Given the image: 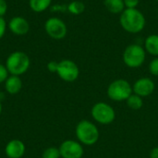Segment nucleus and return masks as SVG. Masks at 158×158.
Listing matches in <instances>:
<instances>
[{"mask_svg":"<svg viewBox=\"0 0 158 158\" xmlns=\"http://www.w3.org/2000/svg\"><path fill=\"white\" fill-rule=\"evenodd\" d=\"M156 1H157V2H158V0H156Z\"/></svg>","mask_w":158,"mask_h":158,"instance_id":"29","label":"nucleus"},{"mask_svg":"<svg viewBox=\"0 0 158 158\" xmlns=\"http://www.w3.org/2000/svg\"><path fill=\"white\" fill-rule=\"evenodd\" d=\"M25 151L26 146L24 143L18 139L9 141L5 147V154L7 158H22Z\"/></svg>","mask_w":158,"mask_h":158,"instance_id":"12","label":"nucleus"},{"mask_svg":"<svg viewBox=\"0 0 158 158\" xmlns=\"http://www.w3.org/2000/svg\"><path fill=\"white\" fill-rule=\"evenodd\" d=\"M61 158H81L84 155L83 146L74 140H66L58 147Z\"/></svg>","mask_w":158,"mask_h":158,"instance_id":"9","label":"nucleus"},{"mask_svg":"<svg viewBox=\"0 0 158 158\" xmlns=\"http://www.w3.org/2000/svg\"><path fill=\"white\" fill-rule=\"evenodd\" d=\"M8 29L9 31L18 36H21V35H25L29 32L30 31V24L29 21L20 16H16L13 17L9 22H8Z\"/></svg>","mask_w":158,"mask_h":158,"instance_id":"11","label":"nucleus"},{"mask_svg":"<svg viewBox=\"0 0 158 158\" xmlns=\"http://www.w3.org/2000/svg\"><path fill=\"white\" fill-rule=\"evenodd\" d=\"M146 52L143 46L138 44H129L123 52V62L131 69L140 68L145 61Z\"/></svg>","mask_w":158,"mask_h":158,"instance_id":"4","label":"nucleus"},{"mask_svg":"<svg viewBox=\"0 0 158 158\" xmlns=\"http://www.w3.org/2000/svg\"><path fill=\"white\" fill-rule=\"evenodd\" d=\"M107 96L115 101H126L132 94V86L124 79H118L113 81L107 87Z\"/></svg>","mask_w":158,"mask_h":158,"instance_id":"5","label":"nucleus"},{"mask_svg":"<svg viewBox=\"0 0 158 158\" xmlns=\"http://www.w3.org/2000/svg\"><path fill=\"white\" fill-rule=\"evenodd\" d=\"M144 49L146 53L158 56V34H151L145 39Z\"/></svg>","mask_w":158,"mask_h":158,"instance_id":"14","label":"nucleus"},{"mask_svg":"<svg viewBox=\"0 0 158 158\" xmlns=\"http://www.w3.org/2000/svg\"><path fill=\"white\" fill-rule=\"evenodd\" d=\"M2 109H3V107H2V103L0 102V115H1V113H2Z\"/></svg>","mask_w":158,"mask_h":158,"instance_id":"28","label":"nucleus"},{"mask_svg":"<svg viewBox=\"0 0 158 158\" xmlns=\"http://www.w3.org/2000/svg\"><path fill=\"white\" fill-rule=\"evenodd\" d=\"M7 11V3L6 0H0V17H4Z\"/></svg>","mask_w":158,"mask_h":158,"instance_id":"25","label":"nucleus"},{"mask_svg":"<svg viewBox=\"0 0 158 158\" xmlns=\"http://www.w3.org/2000/svg\"><path fill=\"white\" fill-rule=\"evenodd\" d=\"M52 0H29V5L33 12L41 13L50 7Z\"/></svg>","mask_w":158,"mask_h":158,"instance_id":"16","label":"nucleus"},{"mask_svg":"<svg viewBox=\"0 0 158 158\" xmlns=\"http://www.w3.org/2000/svg\"><path fill=\"white\" fill-rule=\"evenodd\" d=\"M4 84L6 92L11 95L19 94L22 88V81L19 76L9 75L6 81L4 82Z\"/></svg>","mask_w":158,"mask_h":158,"instance_id":"13","label":"nucleus"},{"mask_svg":"<svg viewBox=\"0 0 158 158\" xmlns=\"http://www.w3.org/2000/svg\"><path fill=\"white\" fill-rule=\"evenodd\" d=\"M104 6L112 14H121L126 8L123 0H104Z\"/></svg>","mask_w":158,"mask_h":158,"instance_id":"15","label":"nucleus"},{"mask_svg":"<svg viewBox=\"0 0 158 158\" xmlns=\"http://www.w3.org/2000/svg\"><path fill=\"white\" fill-rule=\"evenodd\" d=\"M57 68H58V62H56V61H50L47 64V69H48V71H50L52 73H56Z\"/></svg>","mask_w":158,"mask_h":158,"instance_id":"24","label":"nucleus"},{"mask_svg":"<svg viewBox=\"0 0 158 158\" xmlns=\"http://www.w3.org/2000/svg\"><path fill=\"white\" fill-rule=\"evenodd\" d=\"M44 30L47 35L54 40L64 39L68 33L66 23L57 17L49 18L44 23Z\"/></svg>","mask_w":158,"mask_h":158,"instance_id":"7","label":"nucleus"},{"mask_svg":"<svg viewBox=\"0 0 158 158\" xmlns=\"http://www.w3.org/2000/svg\"><path fill=\"white\" fill-rule=\"evenodd\" d=\"M5 66L10 75L21 76L30 69L31 60L26 53L15 51L7 56Z\"/></svg>","mask_w":158,"mask_h":158,"instance_id":"3","label":"nucleus"},{"mask_svg":"<svg viewBox=\"0 0 158 158\" xmlns=\"http://www.w3.org/2000/svg\"><path fill=\"white\" fill-rule=\"evenodd\" d=\"M126 8H137L140 0H123Z\"/></svg>","mask_w":158,"mask_h":158,"instance_id":"22","label":"nucleus"},{"mask_svg":"<svg viewBox=\"0 0 158 158\" xmlns=\"http://www.w3.org/2000/svg\"><path fill=\"white\" fill-rule=\"evenodd\" d=\"M6 31V22L4 17H0V40L3 38Z\"/></svg>","mask_w":158,"mask_h":158,"instance_id":"23","label":"nucleus"},{"mask_svg":"<svg viewBox=\"0 0 158 158\" xmlns=\"http://www.w3.org/2000/svg\"><path fill=\"white\" fill-rule=\"evenodd\" d=\"M91 114L93 118L102 125H109L116 118V112L114 108L105 102H98L94 104L91 109Z\"/></svg>","mask_w":158,"mask_h":158,"instance_id":"6","label":"nucleus"},{"mask_svg":"<svg viewBox=\"0 0 158 158\" xmlns=\"http://www.w3.org/2000/svg\"><path fill=\"white\" fill-rule=\"evenodd\" d=\"M75 134L78 142L82 145L91 146L95 144L99 140V130L92 121L87 119L81 120L75 129Z\"/></svg>","mask_w":158,"mask_h":158,"instance_id":"2","label":"nucleus"},{"mask_svg":"<svg viewBox=\"0 0 158 158\" xmlns=\"http://www.w3.org/2000/svg\"><path fill=\"white\" fill-rule=\"evenodd\" d=\"M56 74L62 81L67 82H73L79 78L80 69L74 61L69 59H63L58 62Z\"/></svg>","mask_w":158,"mask_h":158,"instance_id":"8","label":"nucleus"},{"mask_svg":"<svg viewBox=\"0 0 158 158\" xmlns=\"http://www.w3.org/2000/svg\"><path fill=\"white\" fill-rule=\"evenodd\" d=\"M68 11L72 14V15H81L84 12L85 10V5L83 2L79 1V0H74L71 1L68 6H67Z\"/></svg>","mask_w":158,"mask_h":158,"instance_id":"18","label":"nucleus"},{"mask_svg":"<svg viewBox=\"0 0 158 158\" xmlns=\"http://www.w3.org/2000/svg\"><path fill=\"white\" fill-rule=\"evenodd\" d=\"M8 76H9V73L6 66L0 63V83H4L6 80L8 78Z\"/></svg>","mask_w":158,"mask_h":158,"instance_id":"21","label":"nucleus"},{"mask_svg":"<svg viewBox=\"0 0 158 158\" xmlns=\"http://www.w3.org/2000/svg\"><path fill=\"white\" fill-rule=\"evenodd\" d=\"M42 158H61L59 149L54 146L46 148L42 155Z\"/></svg>","mask_w":158,"mask_h":158,"instance_id":"19","label":"nucleus"},{"mask_svg":"<svg viewBox=\"0 0 158 158\" xmlns=\"http://www.w3.org/2000/svg\"><path fill=\"white\" fill-rule=\"evenodd\" d=\"M150 158H158V147H155L151 150Z\"/></svg>","mask_w":158,"mask_h":158,"instance_id":"26","label":"nucleus"},{"mask_svg":"<svg viewBox=\"0 0 158 158\" xmlns=\"http://www.w3.org/2000/svg\"><path fill=\"white\" fill-rule=\"evenodd\" d=\"M156 88V84L154 81L148 77H143L138 79L134 84L132 85V92L133 94L141 96V97H146L151 95Z\"/></svg>","mask_w":158,"mask_h":158,"instance_id":"10","label":"nucleus"},{"mask_svg":"<svg viewBox=\"0 0 158 158\" xmlns=\"http://www.w3.org/2000/svg\"><path fill=\"white\" fill-rule=\"evenodd\" d=\"M127 106L132 109V110H139L143 106V97L132 94L127 100H126Z\"/></svg>","mask_w":158,"mask_h":158,"instance_id":"17","label":"nucleus"},{"mask_svg":"<svg viewBox=\"0 0 158 158\" xmlns=\"http://www.w3.org/2000/svg\"><path fill=\"white\" fill-rule=\"evenodd\" d=\"M149 72L154 75L158 76V56L155 57L149 64Z\"/></svg>","mask_w":158,"mask_h":158,"instance_id":"20","label":"nucleus"},{"mask_svg":"<svg viewBox=\"0 0 158 158\" xmlns=\"http://www.w3.org/2000/svg\"><path fill=\"white\" fill-rule=\"evenodd\" d=\"M119 23L125 31L135 34L144 29L146 19L143 13L138 8H125L120 14Z\"/></svg>","mask_w":158,"mask_h":158,"instance_id":"1","label":"nucleus"},{"mask_svg":"<svg viewBox=\"0 0 158 158\" xmlns=\"http://www.w3.org/2000/svg\"><path fill=\"white\" fill-rule=\"evenodd\" d=\"M4 96H5V94L3 93H0V102L4 99Z\"/></svg>","mask_w":158,"mask_h":158,"instance_id":"27","label":"nucleus"}]
</instances>
